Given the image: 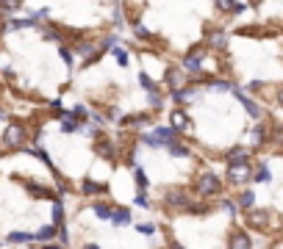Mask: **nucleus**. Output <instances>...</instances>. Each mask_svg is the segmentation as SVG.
Instances as JSON below:
<instances>
[{"label":"nucleus","mask_w":283,"mask_h":249,"mask_svg":"<svg viewBox=\"0 0 283 249\" xmlns=\"http://www.w3.org/2000/svg\"><path fill=\"white\" fill-rule=\"evenodd\" d=\"M81 128H84V124L75 119L73 111H64V114H61V130H64V133H75V130H81Z\"/></svg>","instance_id":"21"},{"label":"nucleus","mask_w":283,"mask_h":249,"mask_svg":"<svg viewBox=\"0 0 283 249\" xmlns=\"http://www.w3.org/2000/svg\"><path fill=\"white\" fill-rule=\"evenodd\" d=\"M228 12H230V14H244V12H247V3H241V0H236V3H233V6L228 8Z\"/></svg>","instance_id":"40"},{"label":"nucleus","mask_w":283,"mask_h":249,"mask_svg":"<svg viewBox=\"0 0 283 249\" xmlns=\"http://www.w3.org/2000/svg\"><path fill=\"white\" fill-rule=\"evenodd\" d=\"M114 210H117L114 205H109V202H103V200L92 202V214H95L100 222H111L114 219Z\"/></svg>","instance_id":"17"},{"label":"nucleus","mask_w":283,"mask_h":249,"mask_svg":"<svg viewBox=\"0 0 283 249\" xmlns=\"http://www.w3.org/2000/svg\"><path fill=\"white\" fill-rule=\"evenodd\" d=\"M169 249H186V246H183V244H178V241H172V244H169Z\"/></svg>","instance_id":"45"},{"label":"nucleus","mask_w":283,"mask_h":249,"mask_svg":"<svg viewBox=\"0 0 283 249\" xmlns=\"http://www.w3.org/2000/svg\"><path fill=\"white\" fill-rule=\"evenodd\" d=\"M139 83H142V89H145L147 94H150V92H158V89H156V83H153V78L147 75V72H142V75H139Z\"/></svg>","instance_id":"35"},{"label":"nucleus","mask_w":283,"mask_h":249,"mask_svg":"<svg viewBox=\"0 0 283 249\" xmlns=\"http://www.w3.org/2000/svg\"><path fill=\"white\" fill-rule=\"evenodd\" d=\"M186 75H189V72L183 70V66H169V70H167V86L172 92L183 89V86H186Z\"/></svg>","instance_id":"11"},{"label":"nucleus","mask_w":283,"mask_h":249,"mask_svg":"<svg viewBox=\"0 0 283 249\" xmlns=\"http://www.w3.org/2000/svg\"><path fill=\"white\" fill-rule=\"evenodd\" d=\"M111 53H114V58H117V64H120V66H128V64H131V56H128L125 48H120V44H117Z\"/></svg>","instance_id":"32"},{"label":"nucleus","mask_w":283,"mask_h":249,"mask_svg":"<svg viewBox=\"0 0 283 249\" xmlns=\"http://www.w3.org/2000/svg\"><path fill=\"white\" fill-rule=\"evenodd\" d=\"M205 58H208V48H192L183 56V70H186L189 75H197V72H203Z\"/></svg>","instance_id":"6"},{"label":"nucleus","mask_w":283,"mask_h":249,"mask_svg":"<svg viewBox=\"0 0 283 249\" xmlns=\"http://www.w3.org/2000/svg\"><path fill=\"white\" fill-rule=\"evenodd\" d=\"M20 0H0V12H17Z\"/></svg>","instance_id":"39"},{"label":"nucleus","mask_w":283,"mask_h":249,"mask_svg":"<svg viewBox=\"0 0 283 249\" xmlns=\"http://www.w3.org/2000/svg\"><path fill=\"white\" fill-rule=\"evenodd\" d=\"M169 128L175 133H189L192 130V119H189V114L183 108H172L169 111Z\"/></svg>","instance_id":"7"},{"label":"nucleus","mask_w":283,"mask_h":249,"mask_svg":"<svg viewBox=\"0 0 283 249\" xmlns=\"http://www.w3.org/2000/svg\"><path fill=\"white\" fill-rule=\"evenodd\" d=\"M219 208H222L228 216H236V214H239V205H236V200H228V196H219Z\"/></svg>","instance_id":"31"},{"label":"nucleus","mask_w":283,"mask_h":249,"mask_svg":"<svg viewBox=\"0 0 283 249\" xmlns=\"http://www.w3.org/2000/svg\"><path fill=\"white\" fill-rule=\"evenodd\" d=\"M161 202H164V208H167V210H183V214H186L189 205H192L194 200H192V194H189L186 188L175 186V188H167V191H164Z\"/></svg>","instance_id":"4"},{"label":"nucleus","mask_w":283,"mask_h":249,"mask_svg":"<svg viewBox=\"0 0 283 249\" xmlns=\"http://www.w3.org/2000/svg\"><path fill=\"white\" fill-rule=\"evenodd\" d=\"M133 222V214H131V208H117L114 210V219H111V224L114 227H125Z\"/></svg>","instance_id":"25"},{"label":"nucleus","mask_w":283,"mask_h":249,"mask_svg":"<svg viewBox=\"0 0 283 249\" xmlns=\"http://www.w3.org/2000/svg\"><path fill=\"white\" fill-rule=\"evenodd\" d=\"M200 94H203L200 86H183V89L172 92V100L178 102V106H189V102H197Z\"/></svg>","instance_id":"10"},{"label":"nucleus","mask_w":283,"mask_h":249,"mask_svg":"<svg viewBox=\"0 0 283 249\" xmlns=\"http://www.w3.org/2000/svg\"><path fill=\"white\" fill-rule=\"evenodd\" d=\"M95 152L100 155L103 160H117V147H114V142H109L106 136H97V142H95Z\"/></svg>","instance_id":"13"},{"label":"nucleus","mask_w":283,"mask_h":249,"mask_svg":"<svg viewBox=\"0 0 283 249\" xmlns=\"http://www.w3.org/2000/svg\"><path fill=\"white\" fill-rule=\"evenodd\" d=\"M222 158H225V164H244V160H250V150L241 147V144H236V147L225 150Z\"/></svg>","instance_id":"15"},{"label":"nucleus","mask_w":283,"mask_h":249,"mask_svg":"<svg viewBox=\"0 0 283 249\" xmlns=\"http://www.w3.org/2000/svg\"><path fill=\"white\" fill-rule=\"evenodd\" d=\"M136 232H142V236H156L158 224L156 222H142V224H136Z\"/></svg>","instance_id":"33"},{"label":"nucleus","mask_w":283,"mask_h":249,"mask_svg":"<svg viewBox=\"0 0 283 249\" xmlns=\"http://www.w3.org/2000/svg\"><path fill=\"white\" fill-rule=\"evenodd\" d=\"M167 152L172 155V158H192V147H189V144H183L181 138L169 144V147H167Z\"/></svg>","instance_id":"23"},{"label":"nucleus","mask_w":283,"mask_h":249,"mask_svg":"<svg viewBox=\"0 0 283 249\" xmlns=\"http://www.w3.org/2000/svg\"><path fill=\"white\" fill-rule=\"evenodd\" d=\"M228 48V34L222 28H214L208 34V50H225Z\"/></svg>","instance_id":"18"},{"label":"nucleus","mask_w":283,"mask_h":249,"mask_svg":"<svg viewBox=\"0 0 283 249\" xmlns=\"http://www.w3.org/2000/svg\"><path fill=\"white\" fill-rule=\"evenodd\" d=\"M61 58H64L67 66H73V53H70V48H61Z\"/></svg>","instance_id":"42"},{"label":"nucleus","mask_w":283,"mask_h":249,"mask_svg":"<svg viewBox=\"0 0 283 249\" xmlns=\"http://www.w3.org/2000/svg\"><path fill=\"white\" fill-rule=\"evenodd\" d=\"M133 205H139V208H145L147 210V208H153V200L147 196V191H139V194L133 196Z\"/></svg>","instance_id":"34"},{"label":"nucleus","mask_w":283,"mask_h":249,"mask_svg":"<svg viewBox=\"0 0 283 249\" xmlns=\"http://www.w3.org/2000/svg\"><path fill=\"white\" fill-rule=\"evenodd\" d=\"M31 241H37V236H34V232H12V236H9V244H31Z\"/></svg>","instance_id":"30"},{"label":"nucleus","mask_w":283,"mask_h":249,"mask_svg":"<svg viewBox=\"0 0 283 249\" xmlns=\"http://www.w3.org/2000/svg\"><path fill=\"white\" fill-rule=\"evenodd\" d=\"M277 102H280V106H283V86H280V89H277Z\"/></svg>","instance_id":"46"},{"label":"nucleus","mask_w":283,"mask_h":249,"mask_svg":"<svg viewBox=\"0 0 283 249\" xmlns=\"http://www.w3.org/2000/svg\"><path fill=\"white\" fill-rule=\"evenodd\" d=\"M280 230H283V222H280Z\"/></svg>","instance_id":"49"},{"label":"nucleus","mask_w":283,"mask_h":249,"mask_svg":"<svg viewBox=\"0 0 283 249\" xmlns=\"http://www.w3.org/2000/svg\"><path fill=\"white\" fill-rule=\"evenodd\" d=\"M253 183L255 186H269L272 183V172H269V166H266V160H258L255 174H253Z\"/></svg>","instance_id":"20"},{"label":"nucleus","mask_w":283,"mask_h":249,"mask_svg":"<svg viewBox=\"0 0 283 249\" xmlns=\"http://www.w3.org/2000/svg\"><path fill=\"white\" fill-rule=\"evenodd\" d=\"M153 122H156V116H150V114H133V116L122 119V128H133V130H142V128H150Z\"/></svg>","instance_id":"14"},{"label":"nucleus","mask_w":283,"mask_h":249,"mask_svg":"<svg viewBox=\"0 0 283 249\" xmlns=\"http://www.w3.org/2000/svg\"><path fill=\"white\" fill-rule=\"evenodd\" d=\"M3 138H6V147H12V150H20L25 144V138H28V133H25V128L23 124H9L6 128V133H3Z\"/></svg>","instance_id":"8"},{"label":"nucleus","mask_w":283,"mask_h":249,"mask_svg":"<svg viewBox=\"0 0 283 249\" xmlns=\"http://www.w3.org/2000/svg\"><path fill=\"white\" fill-rule=\"evenodd\" d=\"M253 174H255V166L250 160H244V164H228V169H225V186L241 191L253 183Z\"/></svg>","instance_id":"2"},{"label":"nucleus","mask_w":283,"mask_h":249,"mask_svg":"<svg viewBox=\"0 0 283 249\" xmlns=\"http://www.w3.org/2000/svg\"><path fill=\"white\" fill-rule=\"evenodd\" d=\"M50 216H53V224H64V219H67V214H64V205H61L59 200H53V205H50Z\"/></svg>","instance_id":"27"},{"label":"nucleus","mask_w":283,"mask_h":249,"mask_svg":"<svg viewBox=\"0 0 283 249\" xmlns=\"http://www.w3.org/2000/svg\"><path fill=\"white\" fill-rule=\"evenodd\" d=\"M81 194H84V196H103V194H109V183L84 180V183H81Z\"/></svg>","instance_id":"16"},{"label":"nucleus","mask_w":283,"mask_h":249,"mask_svg":"<svg viewBox=\"0 0 283 249\" xmlns=\"http://www.w3.org/2000/svg\"><path fill=\"white\" fill-rule=\"evenodd\" d=\"M236 205H239V210H253L255 208V191L253 188H241L239 194H236Z\"/></svg>","instance_id":"19"},{"label":"nucleus","mask_w":283,"mask_h":249,"mask_svg":"<svg viewBox=\"0 0 283 249\" xmlns=\"http://www.w3.org/2000/svg\"><path fill=\"white\" fill-rule=\"evenodd\" d=\"M37 241H45V244H50L53 238H59V224H45V227H39L37 232Z\"/></svg>","instance_id":"24"},{"label":"nucleus","mask_w":283,"mask_h":249,"mask_svg":"<svg viewBox=\"0 0 283 249\" xmlns=\"http://www.w3.org/2000/svg\"><path fill=\"white\" fill-rule=\"evenodd\" d=\"M269 138H272V130L266 128V124H255V130H253V147H261V144H269Z\"/></svg>","instance_id":"22"},{"label":"nucleus","mask_w":283,"mask_h":249,"mask_svg":"<svg viewBox=\"0 0 283 249\" xmlns=\"http://www.w3.org/2000/svg\"><path fill=\"white\" fill-rule=\"evenodd\" d=\"M205 86H208V89H214V92H233V86H230L228 80H219V78H208V80H205Z\"/></svg>","instance_id":"29"},{"label":"nucleus","mask_w":283,"mask_h":249,"mask_svg":"<svg viewBox=\"0 0 283 249\" xmlns=\"http://www.w3.org/2000/svg\"><path fill=\"white\" fill-rule=\"evenodd\" d=\"M269 222H272V214L266 210V208H253V210H244V227H250V230L266 232V230H269Z\"/></svg>","instance_id":"5"},{"label":"nucleus","mask_w":283,"mask_h":249,"mask_svg":"<svg viewBox=\"0 0 283 249\" xmlns=\"http://www.w3.org/2000/svg\"><path fill=\"white\" fill-rule=\"evenodd\" d=\"M59 241L64 244V246H67V244H70V232H67V227H64V224L59 227Z\"/></svg>","instance_id":"41"},{"label":"nucleus","mask_w":283,"mask_h":249,"mask_svg":"<svg viewBox=\"0 0 283 249\" xmlns=\"http://www.w3.org/2000/svg\"><path fill=\"white\" fill-rule=\"evenodd\" d=\"M133 183H136L139 191H147V188H150V178H147V172L142 169V166H136V169H133Z\"/></svg>","instance_id":"26"},{"label":"nucleus","mask_w":283,"mask_h":249,"mask_svg":"<svg viewBox=\"0 0 283 249\" xmlns=\"http://www.w3.org/2000/svg\"><path fill=\"white\" fill-rule=\"evenodd\" d=\"M75 53H78L81 58H95V56L100 53V50H97L95 44H92V42H81L78 48H75Z\"/></svg>","instance_id":"28"},{"label":"nucleus","mask_w":283,"mask_h":249,"mask_svg":"<svg viewBox=\"0 0 283 249\" xmlns=\"http://www.w3.org/2000/svg\"><path fill=\"white\" fill-rule=\"evenodd\" d=\"M233 94H236V100H239L241 106H244V111L250 114V116H253V119H261V116H264V111H261V106H258V102H253V100H250L244 89H236V86H233Z\"/></svg>","instance_id":"12"},{"label":"nucleus","mask_w":283,"mask_h":249,"mask_svg":"<svg viewBox=\"0 0 283 249\" xmlns=\"http://www.w3.org/2000/svg\"><path fill=\"white\" fill-rule=\"evenodd\" d=\"M172 142H178V133H175L169 124L167 128H156V124H153L150 130L142 133V144H145V147H153V150H167Z\"/></svg>","instance_id":"3"},{"label":"nucleus","mask_w":283,"mask_h":249,"mask_svg":"<svg viewBox=\"0 0 283 249\" xmlns=\"http://www.w3.org/2000/svg\"><path fill=\"white\" fill-rule=\"evenodd\" d=\"M277 249H283V238H280V244H277Z\"/></svg>","instance_id":"48"},{"label":"nucleus","mask_w":283,"mask_h":249,"mask_svg":"<svg viewBox=\"0 0 283 249\" xmlns=\"http://www.w3.org/2000/svg\"><path fill=\"white\" fill-rule=\"evenodd\" d=\"M133 34H136L139 39H145V42H147V39H153V30H147L142 22H136V25H133Z\"/></svg>","instance_id":"36"},{"label":"nucleus","mask_w":283,"mask_h":249,"mask_svg":"<svg viewBox=\"0 0 283 249\" xmlns=\"http://www.w3.org/2000/svg\"><path fill=\"white\" fill-rule=\"evenodd\" d=\"M272 144H275L277 150H283V128H275V130H272V138H269Z\"/></svg>","instance_id":"38"},{"label":"nucleus","mask_w":283,"mask_h":249,"mask_svg":"<svg viewBox=\"0 0 283 249\" xmlns=\"http://www.w3.org/2000/svg\"><path fill=\"white\" fill-rule=\"evenodd\" d=\"M222 188H225V178H219L214 172H200L194 178V194L200 200H214V196L222 194Z\"/></svg>","instance_id":"1"},{"label":"nucleus","mask_w":283,"mask_h":249,"mask_svg":"<svg viewBox=\"0 0 283 249\" xmlns=\"http://www.w3.org/2000/svg\"><path fill=\"white\" fill-rule=\"evenodd\" d=\"M214 3H217V6H219V8H222V12H228V8H230V6H233L236 0H214Z\"/></svg>","instance_id":"43"},{"label":"nucleus","mask_w":283,"mask_h":249,"mask_svg":"<svg viewBox=\"0 0 283 249\" xmlns=\"http://www.w3.org/2000/svg\"><path fill=\"white\" fill-rule=\"evenodd\" d=\"M147 102H150L153 111H158V108L164 106V100H161V94H158V92H150V94H147Z\"/></svg>","instance_id":"37"},{"label":"nucleus","mask_w":283,"mask_h":249,"mask_svg":"<svg viewBox=\"0 0 283 249\" xmlns=\"http://www.w3.org/2000/svg\"><path fill=\"white\" fill-rule=\"evenodd\" d=\"M228 249H253V236L241 227H236L228 236Z\"/></svg>","instance_id":"9"},{"label":"nucleus","mask_w":283,"mask_h":249,"mask_svg":"<svg viewBox=\"0 0 283 249\" xmlns=\"http://www.w3.org/2000/svg\"><path fill=\"white\" fill-rule=\"evenodd\" d=\"M84 249H100L97 244H84Z\"/></svg>","instance_id":"47"},{"label":"nucleus","mask_w":283,"mask_h":249,"mask_svg":"<svg viewBox=\"0 0 283 249\" xmlns=\"http://www.w3.org/2000/svg\"><path fill=\"white\" fill-rule=\"evenodd\" d=\"M42 249H67V246H64V244H45Z\"/></svg>","instance_id":"44"}]
</instances>
